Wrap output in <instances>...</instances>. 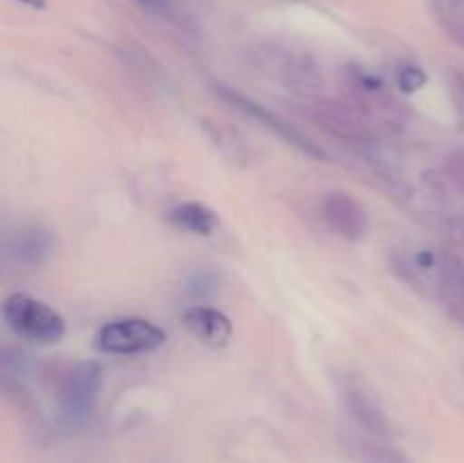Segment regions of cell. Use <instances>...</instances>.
<instances>
[{
  "label": "cell",
  "mask_w": 464,
  "mask_h": 463,
  "mask_svg": "<svg viewBox=\"0 0 464 463\" xmlns=\"http://www.w3.org/2000/svg\"><path fill=\"white\" fill-rule=\"evenodd\" d=\"M3 318L9 330L30 343L53 345L66 336L63 318L41 300L27 293H12L3 302Z\"/></svg>",
  "instance_id": "1"
},
{
  "label": "cell",
  "mask_w": 464,
  "mask_h": 463,
  "mask_svg": "<svg viewBox=\"0 0 464 463\" xmlns=\"http://www.w3.org/2000/svg\"><path fill=\"white\" fill-rule=\"evenodd\" d=\"M166 331L145 318H118L104 322L95 334V348L104 354H145L166 343Z\"/></svg>",
  "instance_id": "2"
},
{
  "label": "cell",
  "mask_w": 464,
  "mask_h": 463,
  "mask_svg": "<svg viewBox=\"0 0 464 463\" xmlns=\"http://www.w3.org/2000/svg\"><path fill=\"white\" fill-rule=\"evenodd\" d=\"M335 386H338L340 404L347 411V416L356 422L358 431L381 436V438H390L392 436V427H390L388 416H385L376 393L365 381L358 379L356 375L343 372L335 379Z\"/></svg>",
  "instance_id": "3"
},
{
  "label": "cell",
  "mask_w": 464,
  "mask_h": 463,
  "mask_svg": "<svg viewBox=\"0 0 464 463\" xmlns=\"http://www.w3.org/2000/svg\"><path fill=\"white\" fill-rule=\"evenodd\" d=\"M104 375L100 363L82 361L72 368L63 379L59 390V407L62 413L72 422L86 420L95 411L100 393H102Z\"/></svg>",
  "instance_id": "4"
},
{
  "label": "cell",
  "mask_w": 464,
  "mask_h": 463,
  "mask_svg": "<svg viewBox=\"0 0 464 463\" xmlns=\"http://www.w3.org/2000/svg\"><path fill=\"white\" fill-rule=\"evenodd\" d=\"M320 216L334 234L347 241L365 239L370 232V216L353 195L344 191H329L320 198Z\"/></svg>",
  "instance_id": "5"
},
{
  "label": "cell",
  "mask_w": 464,
  "mask_h": 463,
  "mask_svg": "<svg viewBox=\"0 0 464 463\" xmlns=\"http://www.w3.org/2000/svg\"><path fill=\"white\" fill-rule=\"evenodd\" d=\"M216 94L220 95L222 100H227V103H229L234 109H240V112L247 113V116H252L256 123H261V125L266 127V130L275 132V134L279 136V139H284L285 143L295 145V148L302 150V153L308 154V157L324 159V153H322V150L317 148V145H313L311 141H306V136L299 134V132L295 130V127L290 125V123H285L284 118H279V116H276V113L267 112V109L263 107V104L254 103V100L245 98V95L238 94V91L229 89V86H222V84H218Z\"/></svg>",
  "instance_id": "6"
},
{
  "label": "cell",
  "mask_w": 464,
  "mask_h": 463,
  "mask_svg": "<svg viewBox=\"0 0 464 463\" xmlns=\"http://www.w3.org/2000/svg\"><path fill=\"white\" fill-rule=\"evenodd\" d=\"M181 322L186 330L202 340L208 348H225L234 336V325L229 316L222 313L220 309L207 307V304H193L181 313Z\"/></svg>",
  "instance_id": "7"
},
{
  "label": "cell",
  "mask_w": 464,
  "mask_h": 463,
  "mask_svg": "<svg viewBox=\"0 0 464 463\" xmlns=\"http://www.w3.org/2000/svg\"><path fill=\"white\" fill-rule=\"evenodd\" d=\"M344 452L353 463H412V458L390 443V438L365 434V431H349L344 434Z\"/></svg>",
  "instance_id": "8"
},
{
  "label": "cell",
  "mask_w": 464,
  "mask_h": 463,
  "mask_svg": "<svg viewBox=\"0 0 464 463\" xmlns=\"http://www.w3.org/2000/svg\"><path fill=\"white\" fill-rule=\"evenodd\" d=\"M168 222L186 234L211 236L220 225V218L204 202H181L168 212Z\"/></svg>",
  "instance_id": "9"
},
{
  "label": "cell",
  "mask_w": 464,
  "mask_h": 463,
  "mask_svg": "<svg viewBox=\"0 0 464 463\" xmlns=\"http://www.w3.org/2000/svg\"><path fill=\"white\" fill-rule=\"evenodd\" d=\"M53 236L48 234L41 227H30V230H21L16 234V241H14L12 250L16 254L18 261L23 263H44L45 259L53 252Z\"/></svg>",
  "instance_id": "10"
},
{
  "label": "cell",
  "mask_w": 464,
  "mask_h": 463,
  "mask_svg": "<svg viewBox=\"0 0 464 463\" xmlns=\"http://www.w3.org/2000/svg\"><path fill=\"white\" fill-rule=\"evenodd\" d=\"M433 18L464 48V0H429Z\"/></svg>",
  "instance_id": "11"
},
{
  "label": "cell",
  "mask_w": 464,
  "mask_h": 463,
  "mask_svg": "<svg viewBox=\"0 0 464 463\" xmlns=\"http://www.w3.org/2000/svg\"><path fill=\"white\" fill-rule=\"evenodd\" d=\"M218 289H220V272L213 271V268H198L186 277L184 291L190 298H208Z\"/></svg>",
  "instance_id": "12"
},
{
  "label": "cell",
  "mask_w": 464,
  "mask_h": 463,
  "mask_svg": "<svg viewBox=\"0 0 464 463\" xmlns=\"http://www.w3.org/2000/svg\"><path fill=\"white\" fill-rule=\"evenodd\" d=\"M426 80H429L426 73L420 66H412V64L401 66L397 73V84L403 94H415V91H420L426 84Z\"/></svg>",
  "instance_id": "13"
},
{
  "label": "cell",
  "mask_w": 464,
  "mask_h": 463,
  "mask_svg": "<svg viewBox=\"0 0 464 463\" xmlns=\"http://www.w3.org/2000/svg\"><path fill=\"white\" fill-rule=\"evenodd\" d=\"M14 3H21L30 9H45L48 0H14Z\"/></svg>",
  "instance_id": "14"
},
{
  "label": "cell",
  "mask_w": 464,
  "mask_h": 463,
  "mask_svg": "<svg viewBox=\"0 0 464 463\" xmlns=\"http://www.w3.org/2000/svg\"><path fill=\"white\" fill-rule=\"evenodd\" d=\"M140 5H148V7H163L166 0H139Z\"/></svg>",
  "instance_id": "15"
}]
</instances>
